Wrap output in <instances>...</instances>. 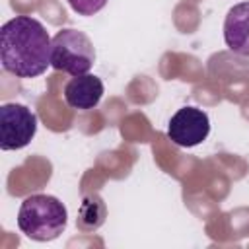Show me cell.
I'll list each match as a JSON object with an SVG mask.
<instances>
[{"label":"cell","mask_w":249,"mask_h":249,"mask_svg":"<svg viewBox=\"0 0 249 249\" xmlns=\"http://www.w3.org/2000/svg\"><path fill=\"white\" fill-rule=\"evenodd\" d=\"M224 41L239 56H249V0L231 6L224 19Z\"/></svg>","instance_id":"52a82bcc"},{"label":"cell","mask_w":249,"mask_h":249,"mask_svg":"<svg viewBox=\"0 0 249 249\" xmlns=\"http://www.w3.org/2000/svg\"><path fill=\"white\" fill-rule=\"evenodd\" d=\"M51 47L45 25L31 16H16L0 29L2 68L18 78H37L51 66Z\"/></svg>","instance_id":"6da1fadb"},{"label":"cell","mask_w":249,"mask_h":249,"mask_svg":"<svg viewBox=\"0 0 249 249\" xmlns=\"http://www.w3.org/2000/svg\"><path fill=\"white\" fill-rule=\"evenodd\" d=\"M210 132V119L198 107H181L167 124V136L181 148H193L206 140Z\"/></svg>","instance_id":"5b68a950"},{"label":"cell","mask_w":249,"mask_h":249,"mask_svg":"<svg viewBox=\"0 0 249 249\" xmlns=\"http://www.w3.org/2000/svg\"><path fill=\"white\" fill-rule=\"evenodd\" d=\"M68 222L66 206L53 195H31L23 198L18 212V228L33 241L56 239Z\"/></svg>","instance_id":"7a4b0ae2"},{"label":"cell","mask_w":249,"mask_h":249,"mask_svg":"<svg viewBox=\"0 0 249 249\" xmlns=\"http://www.w3.org/2000/svg\"><path fill=\"white\" fill-rule=\"evenodd\" d=\"M103 82L99 76L93 74H80L74 76L66 86H64V99L68 107L78 109V111H89L99 105L103 97Z\"/></svg>","instance_id":"8992f818"},{"label":"cell","mask_w":249,"mask_h":249,"mask_svg":"<svg viewBox=\"0 0 249 249\" xmlns=\"http://www.w3.org/2000/svg\"><path fill=\"white\" fill-rule=\"evenodd\" d=\"M70 8L80 16H95L107 4V0H68Z\"/></svg>","instance_id":"9c48e42d"},{"label":"cell","mask_w":249,"mask_h":249,"mask_svg":"<svg viewBox=\"0 0 249 249\" xmlns=\"http://www.w3.org/2000/svg\"><path fill=\"white\" fill-rule=\"evenodd\" d=\"M105 220V204L97 195H89L84 198L80 216H78V226L84 231L97 230Z\"/></svg>","instance_id":"ba28073f"},{"label":"cell","mask_w":249,"mask_h":249,"mask_svg":"<svg viewBox=\"0 0 249 249\" xmlns=\"http://www.w3.org/2000/svg\"><path fill=\"white\" fill-rule=\"evenodd\" d=\"M95 62V47L91 39L78 29H60L53 37L51 66L70 76L88 74Z\"/></svg>","instance_id":"3957f363"},{"label":"cell","mask_w":249,"mask_h":249,"mask_svg":"<svg viewBox=\"0 0 249 249\" xmlns=\"http://www.w3.org/2000/svg\"><path fill=\"white\" fill-rule=\"evenodd\" d=\"M37 132V115L21 103L0 107V148L4 152L25 148Z\"/></svg>","instance_id":"277c9868"}]
</instances>
